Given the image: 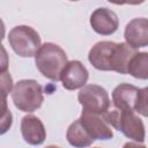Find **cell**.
Returning a JSON list of instances; mask_svg holds the SVG:
<instances>
[{
    "mask_svg": "<svg viewBox=\"0 0 148 148\" xmlns=\"http://www.w3.org/2000/svg\"><path fill=\"white\" fill-rule=\"evenodd\" d=\"M8 42L13 51L22 57H35L42 46L39 34L29 25H16L8 34Z\"/></svg>",
    "mask_w": 148,
    "mask_h": 148,
    "instance_id": "4",
    "label": "cell"
},
{
    "mask_svg": "<svg viewBox=\"0 0 148 148\" xmlns=\"http://www.w3.org/2000/svg\"><path fill=\"white\" fill-rule=\"evenodd\" d=\"M97 148H98V147H97Z\"/></svg>",
    "mask_w": 148,
    "mask_h": 148,
    "instance_id": "21",
    "label": "cell"
},
{
    "mask_svg": "<svg viewBox=\"0 0 148 148\" xmlns=\"http://www.w3.org/2000/svg\"><path fill=\"white\" fill-rule=\"evenodd\" d=\"M66 138H67L68 143L71 146L75 147V148L89 147L95 141L90 136V134L87 132V130L82 126L80 119L75 120L74 123H72L69 125V127L67 130V133H66Z\"/></svg>",
    "mask_w": 148,
    "mask_h": 148,
    "instance_id": "14",
    "label": "cell"
},
{
    "mask_svg": "<svg viewBox=\"0 0 148 148\" xmlns=\"http://www.w3.org/2000/svg\"><path fill=\"white\" fill-rule=\"evenodd\" d=\"M127 74L135 79L148 80V52H136L128 64Z\"/></svg>",
    "mask_w": 148,
    "mask_h": 148,
    "instance_id": "15",
    "label": "cell"
},
{
    "mask_svg": "<svg viewBox=\"0 0 148 148\" xmlns=\"http://www.w3.org/2000/svg\"><path fill=\"white\" fill-rule=\"evenodd\" d=\"M125 40L133 49L148 46V18L136 17L131 20L124 31Z\"/></svg>",
    "mask_w": 148,
    "mask_h": 148,
    "instance_id": "9",
    "label": "cell"
},
{
    "mask_svg": "<svg viewBox=\"0 0 148 148\" xmlns=\"http://www.w3.org/2000/svg\"><path fill=\"white\" fill-rule=\"evenodd\" d=\"M14 105L23 112H34L43 104V88L36 80H21L12 91Z\"/></svg>",
    "mask_w": 148,
    "mask_h": 148,
    "instance_id": "3",
    "label": "cell"
},
{
    "mask_svg": "<svg viewBox=\"0 0 148 148\" xmlns=\"http://www.w3.org/2000/svg\"><path fill=\"white\" fill-rule=\"evenodd\" d=\"M1 90H2V102H5L7 94L13 91V80L7 71L1 72Z\"/></svg>",
    "mask_w": 148,
    "mask_h": 148,
    "instance_id": "17",
    "label": "cell"
},
{
    "mask_svg": "<svg viewBox=\"0 0 148 148\" xmlns=\"http://www.w3.org/2000/svg\"><path fill=\"white\" fill-rule=\"evenodd\" d=\"M135 54V49L127 43H117L111 58V71L120 74H127L128 64Z\"/></svg>",
    "mask_w": 148,
    "mask_h": 148,
    "instance_id": "13",
    "label": "cell"
},
{
    "mask_svg": "<svg viewBox=\"0 0 148 148\" xmlns=\"http://www.w3.org/2000/svg\"><path fill=\"white\" fill-rule=\"evenodd\" d=\"M123 148H147V147L139 142H126L123 146Z\"/></svg>",
    "mask_w": 148,
    "mask_h": 148,
    "instance_id": "19",
    "label": "cell"
},
{
    "mask_svg": "<svg viewBox=\"0 0 148 148\" xmlns=\"http://www.w3.org/2000/svg\"><path fill=\"white\" fill-rule=\"evenodd\" d=\"M135 112L143 117H148V87L139 89L135 102Z\"/></svg>",
    "mask_w": 148,
    "mask_h": 148,
    "instance_id": "16",
    "label": "cell"
},
{
    "mask_svg": "<svg viewBox=\"0 0 148 148\" xmlns=\"http://www.w3.org/2000/svg\"><path fill=\"white\" fill-rule=\"evenodd\" d=\"M79 103L82 105L83 111L105 114L110 108V98L108 91L98 84H86L77 94Z\"/></svg>",
    "mask_w": 148,
    "mask_h": 148,
    "instance_id": "5",
    "label": "cell"
},
{
    "mask_svg": "<svg viewBox=\"0 0 148 148\" xmlns=\"http://www.w3.org/2000/svg\"><path fill=\"white\" fill-rule=\"evenodd\" d=\"M117 43L102 40L96 43L88 53V60L98 71H111V58Z\"/></svg>",
    "mask_w": 148,
    "mask_h": 148,
    "instance_id": "11",
    "label": "cell"
},
{
    "mask_svg": "<svg viewBox=\"0 0 148 148\" xmlns=\"http://www.w3.org/2000/svg\"><path fill=\"white\" fill-rule=\"evenodd\" d=\"M10 126H12V113L8 109H5L2 110V117H1V134L6 133Z\"/></svg>",
    "mask_w": 148,
    "mask_h": 148,
    "instance_id": "18",
    "label": "cell"
},
{
    "mask_svg": "<svg viewBox=\"0 0 148 148\" xmlns=\"http://www.w3.org/2000/svg\"><path fill=\"white\" fill-rule=\"evenodd\" d=\"M21 133L24 141L32 146L42 145L46 139V130L44 124L34 114H28L22 118Z\"/></svg>",
    "mask_w": 148,
    "mask_h": 148,
    "instance_id": "10",
    "label": "cell"
},
{
    "mask_svg": "<svg viewBox=\"0 0 148 148\" xmlns=\"http://www.w3.org/2000/svg\"><path fill=\"white\" fill-rule=\"evenodd\" d=\"M105 121L117 131H120L128 139L135 142H143L146 136L145 125L139 116H136L134 110H118L108 111L103 114Z\"/></svg>",
    "mask_w": 148,
    "mask_h": 148,
    "instance_id": "2",
    "label": "cell"
},
{
    "mask_svg": "<svg viewBox=\"0 0 148 148\" xmlns=\"http://www.w3.org/2000/svg\"><path fill=\"white\" fill-rule=\"evenodd\" d=\"M45 148H60V147L59 146H54V145H50V146H47Z\"/></svg>",
    "mask_w": 148,
    "mask_h": 148,
    "instance_id": "20",
    "label": "cell"
},
{
    "mask_svg": "<svg viewBox=\"0 0 148 148\" xmlns=\"http://www.w3.org/2000/svg\"><path fill=\"white\" fill-rule=\"evenodd\" d=\"M68 60L66 52L54 43H45L35 56V64L43 76L51 81H59Z\"/></svg>",
    "mask_w": 148,
    "mask_h": 148,
    "instance_id": "1",
    "label": "cell"
},
{
    "mask_svg": "<svg viewBox=\"0 0 148 148\" xmlns=\"http://www.w3.org/2000/svg\"><path fill=\"white\" fill-rule=\"evenodd\" d=\"M90 25L98 35L109 36L117 31L119 20L113 10L106 7H99L90 15Z\"/></svg>",
    "mask_w": 148,
    "mask_h": 148,
    "instance_id": "7",
    "label": "cell"
},
{
    "mask_svg": "<svg viewBox=\"0 0 148 148\" xmlns=\"http://www.w3.org/2000/svg\"><path fill=\"white\" fill-rule=\"evenodd\" d=\"M79 119L94 140H110L113 138L111 126L99 114L82 111Z\"/></svg>",
    "mask_w": 148,
    "mask_h": 148,
    "instance_id": "8",
    "label": "cell"
},
{
    "mask_svg": "<svg viewBox=\"0 0 148 148\" xmlns=\"http://www.w3.org/2000/svg\"><path fill=\"white\" fill-rule=\"evenodd\" d=\"M88 77L89 73L82 62L79 60H71L64 68L60 75V81L65 89L76 90L86 86Z\"/></svg>",
    "mask_w": 148,
    "mask_h": 148,
    "instance_id": "6",
    "label": "cell"
},
{
    "mask_svg": "<svg viewBox=\"0 0 148 148\" xmlns=\"http://www.w3.org/2000/svg\"><path fill=\"white\" fill-rule=\"evenodd\" d=\"M139 88L130 83H120L112 91V102L118 110H134Z\"/></svg>",
    "mask_w": 148,
    "mask_h": 148,
    "instance_id": "12",
    "label": "cell"
}]
</instances>
